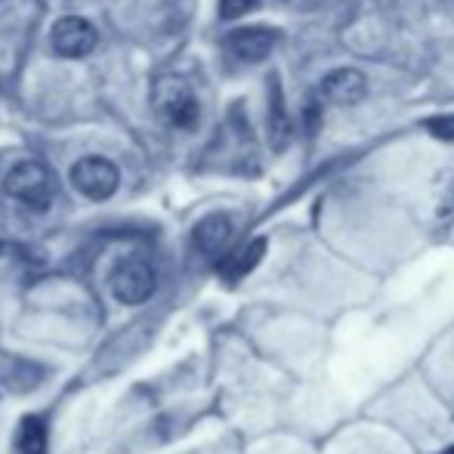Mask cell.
<instances>
[{
    "mask_svg": "<svg viewBox=\"0 0 454 454\" xmlns=\"http://www.w3.org/2000/svg\"><path fill=\"white\" fill-rule=\"evenodd\" d=\"M152 106L161 114V121H168L176 130H192L201 118V106L195 99V90L185 84L176 74H164L152 87Z\"/></svg>",
    "mask_w": 454,
    "mask_h": 454,
    "instance_id": "1",
    "label": "cell"
},
{
    "mask_svg": "<svg viewBox=\"0 0 454 454\" xmlns=\"http://www.w3.org/2000/svg\"><path fill=\"white\" fill-rule=\"evenodd\" d=\"M4 192L31 210H47L50 204H53L56 183H53V174H50L47 164L19 161L16 168L4 176Z\"/></svg>",
    "mask_w": 454,
    "mask_h": 454,
    "instance_id": "2",
    "label": "cell"
},
{
    "mask_svg": "<svg viewBox=\"0 0 454 454\" xmlns=\"http://www.w3.org/2000/svg\"><path fill=\"white\" fill-rule=\"evenodd\" d=\"M118 183H121V174L114 168V161L102 155H87L81 161H74L72 168V185L81 192L84 198L90 201H106L118 192Z\"/></svg>",
    "mask_w": 454,
    "mask_h": 454,
    "instance_id": "3",
    "label": "cell"
},
{
    "mask_svg": "<svg viewBox=\"0 0 454 454\" xmlns=\"http://www.w3.org/2000/svg\"><path fill=\"white\" fill-rule=\"evenodd\" d=\"M112 294H114V300L124 306L145 303V300L155 294V270L139 257L121 260L112 272Z\"/></svg>",
    "mask_w": 454,
    "mask_h": 454,
    "instance_id": "4",
    "label": "cell"
},
{
    "mask_svg": "<svg viewBox=\"0 0 454 454\" xmlns=\"http://www.w3.org/2000/svg\"><path fill=\"white\" fill-rule=\"evenodd\" d=\"M99 43V35L87 19L81 16H62L59 22L50 28V47L62 56V59H84L90 56Z\"/></svg>",
    "mask_w": 454,
    "mask_h": 454,
    "instance_id": "5",
    "label": "cell"
},
{
    "mask_svg": "<svg viewBox=\"0 0 454 454\" xmlns=\"http://www.w3.org/2000/svg\"><path fill=\"white\" fill-rule=\"evenodd\" d=\"M275 41H278V35H275L272 28H260V25H254V28H239L226 37L232 56L241 62H263L266 56L272 53Z\"/></svg>",
    "mask_w": 454,
    "mask_h": 454,
    "instance_id": "6",
    "label": "cell"
},
{
    "mask_svg": "<svg viewBox=\"0 0 454 454\" xmlns=\"http://www.w3.org/2000/svg\"><path fill=\"white\" fill-rule=\"evenodd\" d=\"M364 90H368V81L356 68H337L322 81V99L334 102V106H356L362 102Z\"/></svg>",
    "mask_w": 454,
    "mask_h": 454,
    "instance_id": "7",
    "label": "cell"
},
{
    "mask_svg": "<svg viewBox=\"0 0 454 454\" xmlns=\"http://www.w3.org/2000/svg\"><path fill=\"white\" fill-rule=\"evenodd\" d=\"M232 235H235V226L226 214H210L198 223L195 232H192V239H195V247L201 254H207V257H220V254L229 247V241H232Z\"/></svg>",
    "mask_w": 454,
    "mask_h": 454,
    "instance_id": "8",
    "label": "cell"
},
{
    "mask_svg": "<svg viewBox=\"0 0 454 454\" xmlns=\"http://www.w3.org/2000/svg\"><path fill=\"white\" fill-rule=\"evenodd\" d=\"M19 451L22 454H43L47 451V427H43L41 418H22V424H19Z\"/></svg>",
    "mask_w": 454,
    "mask_h": 454,
    "instance_id": "9",
    "label": "cell"
},
{
    "mask_svg": "<svg viewBox=\"0 0 454 454\" xmlns=\"http://www.w3.org/2000/svg\"><path fill=\"white\" fill-rule=\"evenodd\" d=\"M263 254H266V239H254L251 245H245L232 260H229L226 275L229 278H245L247 272L257 270V263L263 260Z\"/></svg>",
    "mask_w": 454,
    "mask_h": 454,
    "instance_id": "10",
    "label": "cell"
},
{
    "mask_svg": "<svg viewBox=\"0 0 454 454\" xmlns=\"http://www.w3.org/2000/svg\"><path fill=\"white\" fill-rule=\"evenodd\" d=\"M270 133H272V143L275 149H281V145L287 143V133H291V127H287V114H285V102H281V90H278V81H272V93H270Z\"/></svg>",
    "mask_w": 454,
    "mask_h": 454,
    "instance_id": "11",
    "label": "cell"
},
{
    "mask_svg": "<svg viewBox=\"0 0 454 454\" xmlns=\"http://www.w3.org/2000/svg\"><path fill=\"white\" fill-rule=\"evenodd\" d=\"M257 6V0H220V16L223 19H241Z\"/></svg>",
    "mask_w": 454,
    "mask_h": 454,
    "instance_id": "12",
    "label": "cell"
},
{
    "mask_svg": "<svg viewBox=\"0 0 454 454\" xmlns=\"http://www.w3.org/2000/svg\"><path fill=\"white\" fill-rule=\"evenodd\" d=\"M430 133L439 139H454V118H439L430 124Z\"/></svg>",
    "mask_w": 454,
    "mask_h": 454,
    "instance_id": "13",
    "label": "cell"
},
{
    "mask_svg": "<svg viewBox=\"0 0 454 454\" xmlns=\"http://www.w3.org/2000/svg\"><path fill=\"white\" fill-rule=\"evenodd\" d=\"M0 251H4V247H0Z\"/></svg>",
    "mask_w": 454,
    "mask_h": 454,
    "instance_id": "14",
    "label": "cell"
}]
</instances>
